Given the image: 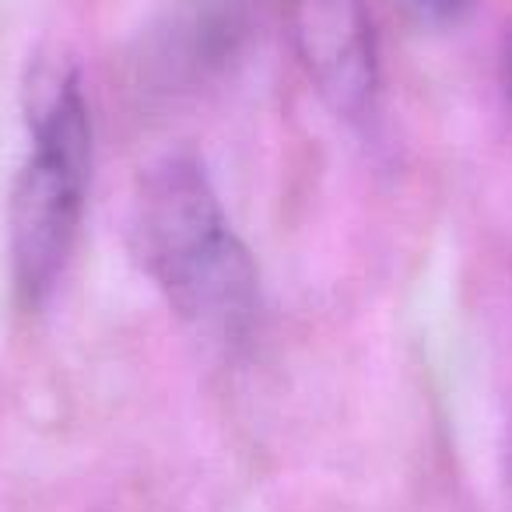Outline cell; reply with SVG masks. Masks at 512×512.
Segmentation results:
<instances>
[{
  "label": "cell",
  "mask_w": 512,
  "mask_h": 512,
  "mask_svg": "<svg viewBox=\"0 0 512 512\" xmlns=\"http://www.w3.org/2000/svg\"><path fill=\"white\" fill-rule=\"evenodd\" d=\"M130 242L179 320L211 341H239L256 313V264L232 232L204 165L169 155L144 172Z\"/></svg>",
  "instance_id": "1"
},
{
  "label": "cell",
  "mask_w": 512,
  "mask_h": 512,
  "mask_svg": "<svg viewBox=\"0 0 512 512\" xmlns=\"http://www.w3.org/2000/svg\"><path fill=\"white\" fill-rule=\"evenodd\" d=\"M92 169V120L81 81L64 78L39 106L32 155L11 190V267L29 306L53 292L78 239Z\"/></svg>",
  "instance_id": "2"
},
{
  "label": "cell",
  "mask_w": 512,
  "mask_h": 512,
  "mask_svg": "<svg viewBox=\"0 0 512 512\" xmlns=\"http://www.w3.org/2000/svg\"><path fill=\"white\" fill-rule=\"evenodd\" d=\"M292 29L302 67L327 106L344 120L369 116L379 57L365 0H292Z\"/></svg>",
  "instance_id": "3"
},
{
  "label": "cell",
  "mask_w": 512,
  "mask_h": 512,
  "mask_svg": "<svg viewBox=\"0 0 512 512\" xmlns=\"http://www.w3.org/2000/svg\"><path fill=\"white\" fill-rule=\"evenodd\" d=\"M267 0H183L172 25V50L193 74L214 71L242 50L260 25Z\"/></svg>",
  "instance_id": "4"
},
{
  "label": "cell",
  "mask_w": 512,
  "mask_h": 512,
  "mask_svg": "<svg viewBox=\"0 0 512 512\" xmlns=\"http://www.w3.org/2000/svg\"><path fill=\"white\" fill-rule=\"evenodd\" d=\"M414 11L421 15V22H432V25H446L456 22V18L467 11L470 0H407Z\"/></svg>",
  "instance_id": "5"
},
{
  "label": "cell",
  "mask_w": 512,
  "mask_h": 512,
  "mask_svg": "<svg viewBox=\"0 0 512 512\" xmlns=\"http://www.w3.org/2000/svg\"><path fill=\"white\" fill-rule=\"evenodd\" d=\"M509 95H512V53H509Z\"/></svg>",
  "instance_id": "6"
}]
</instances>
